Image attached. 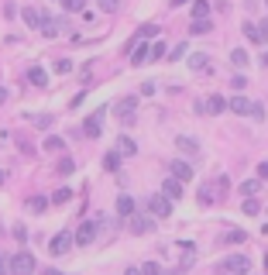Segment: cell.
I'll return each mask as SVG.
<instances>
[{
  "label": "cell",
  "instance_id": "cell-15",
  "mask_svg": "<svg viewBox=\"0 0 268 275\" xmlns=\"http://www.w3.org/2000/svg\"><path fill=\"white\" fill-rule=\"evenodd\" d=\"M223 110H227V100H223L220 93L206 97V113H223Z\"/></svg>",
  "mask_w": 268,
  "mask_h": 275
},
{
  "label": "cell",
  "instance_id": "cell-18",
  "mask_svg": "<svg viewBox=\"0 0 268 275\" xmlns=\"http://www.w3.org/2000/svg\"><path fill=\"white\" fill-rule=\"evenodd\" d=\"M117 213H121V217H131V213H134V200H131L127 193L117 196Z\"/></svg>",
  "mask_w": 268,
  "mask_h": 275
},
{
  "label": "cell",
  "instance_id": "cell-26",
  "mask_svg": "<svg viewBox=\"0 0 268 275\" xmlns=\"http://www.w3.org/2000/svg\"><path fill=\"white\" fill-rule=\"evenodd\" d=\"M210 14V4H206V0H196V4H193V17L200 21V17H206Z\"/></svg>",
  "mask_w": 268,
  "mask_h": 275
},
{
  "label": "cell",
  "instance_id": "cell-3",
  "mask_svg": "<svg viewBox=\"0 0 268 275\" xmlns=\"http://www.w3.org/2000/svg\"><path fill=\"white\" fill-rule=\"evenodd\" d=\"M148 210H151V217H172V200H169V196H151V200H148Z\"/></svg>",
  "mask_w": 268,
  "mask_h": 275
},
{
  "label": "cell",
  "instance_id": "cell-4",
  "mask_svg": "<svg viewBox=\"0 0 268 275\" xmlns=\"http://www.w3.org/2000/svg\"><path fill=\"white\" fill-rule=\"evenodd\" d=\"M72 244H76V234L62 230V234H55V238H52L48 251H52V255H69V248H72Z\"/></svg>",
  "mask_w": 268,
  "mask_h": 275
},
{
  "label": "cell",
  "instance_id": "cell-38",
  "mask_svg": "<svg viewBox=\"0 0 268 275\" xmlns=\"http://www.w3.org/2000/svg\"><path fill=\"white\" fill-rule=\"evenodd\" d=\"M55 72H72V62H69V59H59V62H55Z\"/></svg>",
  "mask_w": 268,
  "mask_h": 275
},
{
  "label": "cell",
  "instance_id": "cell-7",
  "mask_svg": "<svg viewBox=\"0 0 268 275\" xmlns=\"http://www.w3.org/2000/svg\"><path fill=\"white\" fill-rule=\"evenodd\" d=\"M169 169H172V176H175L179 182H189V179H193V165H189L186 159H175V162H169Z\"/></svg>",
  "mask_w": 268,
  "mask_h": 275
},
{
  "label": "cell",
  "instance_id": "cell-49",
  "mask_svg": "<svg viewBox=\"0 0 268 275\" xmlns=\"http://www.w3.org/2000/svg\"><path fill=\"white\" fill-rule=\"evenodd\" d=\"M265 4H268V0H265Z\"/></svg>",
  "mask_w": 268,
  "mask_h": 275
},
{
  "label": "cell",
  "instance_id": "cell-6",
  "mask_svg": "<svg viewBox=\"0 0 268 275\" xmlns=\"http://www.w3.org/2000/svg\"><path fill=\"white\" fill-rule=\"evenodd\" d=\"M134 110H138V100H134V97H124V100L117 103V110H113V113H117V121H124V124H127L131 117H134Z\"/></svg>",
  "mask_w": 268,
  "mask_h": 275
},
{
  "label": "cell",
  "instance_id": "cell-17",
  "mask_svg": "<svg viewBox=\"0 0 268 275\" xmlns=\"http://www.w3.org/2000/svg\"><path fill=\"white\" fill-rule=\"evenodd\" d=\"M103 169H107V172H117V169H121V151H107V155H103Z\"/></svg>",
  "mask_w": 268,
  "mask_h": 275
},
{
  "label": "cell",
  "instance_id": "cell-27",
  "mask_svg": "<svg viewBox=\"0 0 268 275\" xmlns=\"http://www.w3.org/2000/svg\"><path fill=\"white\" fill-rule=\"evenodd\" d=\"M210 28H213V24H210L206 17H200V21H193V28H189V31H193V34H206Z\"/></svg>",
  "mask_w": 268,
  "mask_h": 275
},
{
  "label": "cell",
  "instance_id": "cell-33",
  "mask_svg": "<svg viewBox=\"0 0 268 275\" xmlns=\"http://www.w3.org/2000/svg\"><path fill=\"white\" fill-rule=\"evenodd\" d=\"M258 210H261V207H258V200H254V196H248V200H244V213H248V217H254Z\"/></svg>",
  "mask_w": 268,
  "mask_h": 275
},
{
  "label": "cell",
  "instance_id": "cell-21",
  "mask_svg": "<svg viewBox=\"0 0 268 275\" xmlns=\"http://www.w3.org/2000/svg\"><path fill=\"white\" fill-rule=\"evenodd\" d=\"M45 207H48V196H31V200H28V210L31 213H42Z\"/></svg>",
  "mask_w": 268,
  "mask_h": 275
},
{
  "label": "cell",
  "instance_id": "cell-42",
  "mask_svg": "<svg viewBox=\"0 0 268 275\" xmlns=\"http://www.w3.org/2000/svg\"><path fill=\"white\" fill-rule=\"evenodd\" d=\"M258 28H261V38H265V42H268V21H261Z\"/></svg>",
  "mask_w": 268,
  "mask_h": 275
},
{
  "label": "cell",
  "instance_id": "cell-46",
  "mask_svg": "<svg viewBox=\"0 0 268 275\" xmlns=\"http://www.w3.org/2000/svg\"><path fill=\"white\" fill-rule=\"evenodd\" d=\"M45 275H62V272H55V268H48V272H45Z\"/></svg>",
  "mask_w": 268,
  "mask_h": 275
},
{
  "label": "cell",
  "instance_id": "cell-29",
  "mask_svg": "<svg viewBox=\"0 0 268 275\" xmlns=\"http://www.w3.org/2000/svg\"><path fill=\"white\" fill-rule=\"evenodd\" d=\"M231 62H234V65H248V52H244V49H234V52H231Z\"/></svg>",
  "mask_w": 268,
  "mask_h": 275
},
{
  "label": "cell",
  "instance_id": "cell-23",
  "mask_svg": "<svg viewBox=\"0 0 268 275\" xmlns=\"http://www.w3.org/2000/svg\"><path fill=\"white\" fill-rule=\"evenodd\" d=\"M117 151H121V155H134V151H138V145H134L127 134H121V141H117Z\"/></svg>",
  "mask_w": 268,
  "mask_h": 275
},
{
  "label": "cell",
  "instance_id": "cell-16",
  "mask_svg": "<svg viewBox=\"0 0 268 275\" xmlns=\"http://www.w3.org/2000/svg\"><path fill=\"white\" fill-rule=\"evenodd\" d=\"M28 83H31V86H48L45 69H38V65H34V69H28Z\"/></svg>",
  "mask_w": 268,
  "mask_h": 275
},
{
  "label": "cell",
  "instance_id": "cell-35",
  "mask_svg": "<svg viewBox=\"0 0 268 275\" xmlns=\"http://www.w3.org/2000/svg\"><path fill=\"white\" fill-rule=\"evenodd\" d=\"M62 7H65V11H83L86 0H62Z\"/></svg>",
  "mask_w": 268,
  "mask_h": 275
},
{
  "label": "cell",
  "instance_id": "cell-40",
  "mask_svg": "<svg viewBox=\"0 0 268 275\" xmlns=\"http://www.w3.org/2000/svg\"><path fill=\"white\" fill-rule=\"evenodd\" d=\"M251 117H254V121H265V110H261V107L254 103V107H251Z\"/></svg>",
  "mask_w": 268,
  "mask_h": 275
},
{
  "label": "cell",
  "instance_id": "cell-41",
  "mask_svg": "<svg viewBox=\"0 0 268 275\" xmlns=\"http://www.w3.org/2000/svg\"><path fill=\"white\" fill-rule=\"evenodd\" d=\"M258 179H268V162H258Z\"/></svg>",
  "mask_w": 268,
  "mask_h": 275
},
{
  "label": "cell",
  "instance_id": "cell-34",
  "mask_svg": "<svg viewBox=\"0 0 268 275\" xmlns=\"http://www.w3.org/2000/svg\"><path fill=\"white\" fill-rule=\"evenodd\" d=\"M62 138H45V151H62Z\"/></svg>",
  "mask_w": 268,
  "mask_h": 275
},
{
  "label": "cell",
  "instance_id": "cell-39",
  "mask_svg": "<svg viewBox=\"0 0 268 275\" xmlns=\"http://www.w3.org/2000/svg\"><path fill=\"white\" fill-rule=\"evenodd\" d=\"M244 83H248L244 76H234V80H231V86H234V90H244Z\"/></svg>",
  "mask_w": 268,
  "mask_h": 275
},
{
  "label": "cell",
  "instance_id": "cell-44",
  "mask_svg": "<svg viewBox=\"0 0 268 275\" xmlns=\"http://www.w3.org/2000/svg\"><path fill=\"white\" fill-rule=\"evenodd\" d=\"M0 103H7V90L4 86H0Z\"/></svg>",
  "mask_w": 268,
  "mask_h": 275
},
{
  "label": "cell",
  "instance_id": "cell-47",
  "mask_svg": "<svg viewBox=\"0 0 268 275\" xmlns=\"http://www.w3.org/2000/svg\"><path fill=\"white\" fill-rule=\"evenodd\" d=\"M172 4H189V0H172Z\"/></svg>",
  "mask_w": 268,
  "mask_h": 275
},
{
  "label": "cell",
  "instance_id": "cell-10",
  "mask_svg": "<svg viewBox=\"0 0 268 275\" xmlns=\"http://www.w3.org/2000/svg\"><path fill=\"white\" fill-rule=\"evenodd\" d=\"M155 230V217H134L131 213V234H151Z\"/></svg>",
  "mask_w": 268,
  "mask_h": 275
},
{
  "label": "cell",
  "instance_id": "cell-9",
  "mask_svg": "<svg viewBox=\"0 0 268 275\" xmlns=\"http://www.w3.org/2000/svg\"><path fill=\"white\" fill-rule=\"evenodd\" d=\"M21 17H24V24H28V28H45V21H48V17H45V11H38V7H24V14H21Z\"/></svg>",
  "mask_w": 268,
  "mask_h": 275
},
{
  "label": "cell",
  "instance_id": "cell-5",
  "mask_svg": "<svg viewBox=\"0 0 268 275\" xmlns=\"http://www.w3.org/2000/svg\"><path fill=\"white\" fill-rule=\"evenodd\" d=\"M103 117H107V107L96 110L93 117H86V121H83V134H86V138H100V124H103Z\"/></svg>",
  "mask_w": 268,
  "mask_h": 275
},
{
  "label": "cell",
  "instance_id": "cell-25",
  "mask_svg": "<svg viewBox=\"0 0 268 275\" xmlns=\"http://www.w3.org/2000/svg\"><path fill=\"white\" fill-rule=\"evenodd\" d=\"M244 241V230H227L223 234V244H241Z\"/></svg>",
  "mask_w": 268,
  "mask_h": 275
},
{
  "label": "cell",
  "instance_id": "cell-24",
  "mask_svg": "<svg viewBox=\"0 0 268 275\" xmlns=\"http://www.w3.org/2000/svg\"><path fill=\"white\" fill-rule=\"evenodd\" d=\"M28 121H31L34 128H48V124H52V117H48V113H28Z\"/></svg>",
  "mask_w": 268,
  "mask_h": 275
},
{
  "label": "cell",
  "instance_id": "cell-8",
  "mask_svg": "<svg viewBox=\"0 0 268 275\" xmlns=\"http://www.w3.org/2000/svg\"><path fill=\"white\" fill-rule=\"evenodd\" d=\"M93 238H96V220H83L76 230V244H90Z\"/></svg>",
  "mask_w": 268,
  "mask_h": 275
},
{
  "label": "cell",
  "instance_id": "cell-22",
  "mask_svg": "<svg viewBox=\"0 0 268 275\" xmlns=\"http://www.w3.org/2000/svg\"><path fill=\"white\" fill-rule=\"evenodd\" d=\"M48 200H52V203H69V200H72V189H69V186H62V189H55V193L48 196Z\"/></svg>",
  "mask_w": 268,
  "mask_h": 275
},
{
  "label": "cell",
  "instance_id": "cell-37",
  "mask_svg": "<svg viewBox=\"0 0 268 275\" xmlns=\"http://www.w3.org/2000/svg\"><path fill=\"white\" fill-rule=\"evenodd\" d=\"M169 49H165V42H155V45H151V59H162Z\"/></svg>",
  "mask_w": 268,
  "mask_h": 275
},
{
  "label": "cell",
  "instance_id": "cell-28",
  "mask_svg": "<svg viewBox=\"0 0 268 275\" xmlns=\"http://www.w3.org/2000/svg\"><path fill=\"white\" fill-rule=\"evenodd\" d=\"M244 34L251 38V42H265V38H261V28H258V24H244Z\"/></svg>",
  "mask_w": 268,
  "mask_h": 275
},
{
  "label": "cell",
  "instance_id": "cell-1",
  "mask_svg": "<svg viewBox=\"0 0 268 275\" xmlns=\"http://www.w3.org/2000/svg\"><path fill=\"white\" fill-rule=\"evenodd\" d=\"M248 255H227L217 261V275H244L248 272Z\"/></svg>",
  "mask_w": 268,
  "mask_h": 275
},
{
  "label": "cell",
  "instance_id": "cell-13",
  "mask_svg": "<svg viewBox=\"0 0 268 275\" xmlns=\"http://www.w3.org/2000/svg\"><path fill=\"white\" fill-rule=\"evenodd\" d=\"M227 107H231L234 113H241V117H251V107H254V103H251V100H244V97H234Z\"/></svg>",
  "mask_w": 268,
  "mask_h": 275
},
{
  "label": "cell",
  "instance_id": "cell-32",
  "mask_svg": "<svg viewBox=\"0 0 268 275\" xmlns=\"http://www.w3.org/2000/svg\"><path fill=\"white\" fill-rule=\"evenodd\" d=\"M141 275H162L158 261H144V265H141Z\"/></svg>",
  "mask_w": 268,
  "mask_h": 275
},
{
  "label": "cell",
  "instance_id": "cell-19",
  "mask_svg": "<svg viewBox=\"0 0 268 275\" xmlns=\"http://www.w3.org/2000/svg\"><path fill=\"white\" fill-rule=\"evenodd\" d=\"M55 172H59V176H72V172H76V162L69 159V155H62V159L55 162Z\"/></svg>",
  "mask_w": 268,
  "mask_h": 275
},
{
  "label": "cell",
  "instance_id": "cell-14",
  "mask_svg": "<svg viewBox=\"0 0 268 275\" xmlns=\"http://www.w3.org/2000/svg\"><path fill=\"white\" fill-rule=\"evenodd\" d=\"M151 59V49L148 45H138V49H131V65H144Z\"/></svg>",
  "mask_w": 268,
  "mask_h": 275
},
{
  "label": "cell",
  "instance_id": "cell-12",
  "mask_svg": "<svg viewBox=\"0 0 268 275\" xmlns=\"http://www.w3.org/2000/svg\"><path fill=\"white\" fill-rule=\"evenodd\" d=\"M162 193L169 196V200H179V196H182V182L172 176V179H165V182H162Z\"/></svg>",
  "mask_w": 268,
  "mask_h": 275
},
{
  "label": "cell",
  "instance_id": "cell-20",
  "mask_svg": "<svg viewBox=\"0 0 268 275\" xmlns=\"http://www.w3.org/2000/svg\"><path fill=\"white\" fill-rule=\"evenodd\" d=\"M175 145H179V151H186V155H196V151H200V145H196L193 138H175Z\"/></svg>",
  "mask_w": 268,
  "mask_h": 275
},
{
  "label": "cell",
  "instance_id": "cell-43",
  "mask_svg": "<svg viewBox=\"0 0 268 275\" xmlns=\"http://www.w3.org/2000/svg\"><path fill=\"white\" fill-rule=\"evenodd\" d=\"M0 275H11V268H7V261L0 258Z\"/></svg>",
  "mask_w": 268,
  "mask_h": 275
},
{
  "label": "cell",
  "instance_id": "cell-36",
  "mask_svg": "<svg viewBox=\"0 0 268 275\" xmlns=\"http://www.w3.org/2000/svg\"><path fill=\"white\" fill-rule=\"evenodd\" d=\"M121 7V0H100V11H107V14H113Z\"/></svg>",
  "mask_w": 268,
  "mask_h": 275
},
{
  "label": "cell",
  "instance_id": "cell-31",
  "mask_svg": "<svg viewBox=\"0 0 268 275\" xmlns=\"http://www.w3.org/2000/svg\"><path fill=\"white\" fill-rule=\"evenodd\" d=\"M210 203H213V189L203 186V189H200V207H210Z\"/></svg>",
  "mask_w": 268,
  "mask_h": 275
},
{
  "label": "cell",
  "instance_id": "cell-45",
  "mask_svg": "<svg viewBox=\"0 0 268 275\" xmlns=\"http://www.w3.org/2000/svg\"><path fill=\"white\" fill-rule=\"evenodd\" d=\"M124 275H141V268H127V272H124Z\"/></svg>",
  "mask_w": 268,
  "mask_h": 275
},
{
  "label": "cell",
  "instance_id": "cell-11",
  "mask_svg": "<svg viewBox=\"0 0 268 275\" xmlns=\"http://www.w3.org/2000/svg\"><path fill=\"white\" fill-rule=\"evenodd\" d=\"M189 69L206 72V69H210V55H206V52H193V55H189Z\"/></svg>",
  "mask_w": 268,
  "mask_h": 275
},
{
  "label": "cell",
  "instance_id": "cell-48",
  "mask_svg": "<svg viewBox=\"0 0 268 275\" xmlns=\"http://www.w3.org/2000/svg\"><path fill=\"white\" fill-rule=\"evenodd\" d=\"M261 65H268V55H265V59H261Z\"/></svg>",
  "mask_w": 268,
  "mask_h": 275
},
{
  "label": "cell",
  "instance_id": "cell-2",
  "mask_svg": "<svg viewBox=\"0 0 268 275\" xmlns=\"http://www.w3.org/2000/svg\"><path fill=\"white\" fill-rule=\"evenodd\" d=\"M7 268H11V275H34V258L28 251H17Z\"/></svg>",
  "mask_w": 268,
  "mask_h": 275
},
{
  "label": "cell",
  "instance_id": "cell-30",
  "mask_svg": "<svg viewBox=\"0 0 268 275\" xmlns=\"http://www.w3.org/2000/svg\"><path fill=\"white\" fill-rule=\"evenodd\" d=\"M258 186H261L258 179H248V182H241V193H244V196H254V193H258Z\"/></svg>",
  "mask_w": 268,
  "mask_h": 275
}]
</instances>
